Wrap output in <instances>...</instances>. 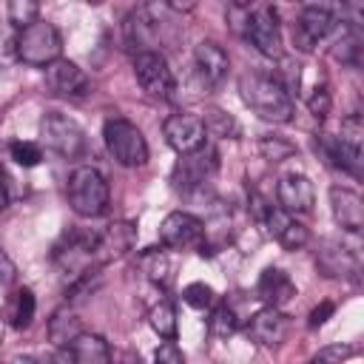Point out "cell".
<instances>
[{
	"instance_id": "e0dca14e",
	"label": "cell",
	"mask_w": 364,
	"mask_h": 364,
	"mask_svg": "<svg viewBox=\"0 0 364 364\" xmlns=\"http://www.w3.org/2000/svg\"><path fill=\"white\" fill-rule=\"evenodd\" d=\"M279 208L287 213H310L316 202V188L304 173H287L276 185Z\"/></svg>"
},
{
	"instance_id": "4316f807",
	"label": "cell",
	"mask_w": 364,
	"mask_h": 364,
	"mask_svg": "<svg viewBox=\"0 0 364 364\" xmlns=\"http://www.w3.org/2000/svg\"><path fill=\"white\" fill-rule=\"evenodd\" d=\"M34 313H37V299H34V293H31L28 287H20V290L14 293V301H11V313H9V318H11V327H17V330H26V327H31V321H34Z\"/></svg>"
},
{
	"instance_id": "d590c367",
	"label": "cell",
	"mask_w": 364,
	"mask_h": 364,
	"mask_svg": "<svg viewBox=\"0 0 364 364\" xmlns=\"http://www.w3.org/2000/svg\"><path fill=\"white\" fill-rule=\"evenodd\" d=\"M307 108H310V114H313L316 119H324V117L330 114V108H333V97H330V91H327L324 85L316 88L313 97L307 100Z\"/></svg>"
},
{
	"instance_id": "5bb4252c",
	"label": "cell",
	"mask_w": 364,
	"mask_h": 364,
	"mask_svg": "<svg viewBox=\"0 0 364 364\" xmlns=\"http://www.w3.org/2000/svg\"><path fill=\"white\" fill-rule=\"evenodd\" d=\"M316 267L327 279H358V273H361V262H358L355 250L341 242H333V239L321 242V250L316 253Z\"/></svg>"
},
{
	"instance_id": "f546056e",
	"label": "cell",
	"mask_w": 364,
	"mask_h": 364,
	"mask_svg": "<svg viewBox=\"0 0 364 364\" xmlns=\"http://www.w3.org/2000/svg\"><path fill=\"white\" fill-rule=\"evenodd\" d=\"M6 14L14 28H23V26L40 20V0H9Z\"/></svg>"
},
{
	"instance_id": "f35d334b",
	"label": "cell",
	"mask_w": 364,
	"mask_h": 364,
	"mask_svg": "<svg viewBox=\"0 0 364 364\" xmlns=\"http://www.w3.org/2000/svg\"><path fill=\"white\" fill-rule=\"evenodd\" d=\"M17 191H14V179L6 168H0V210H6L11 202H14Z\"/></svg>"
},
{
	"instance_id": "5b68a950",
	"label": "cell",
	"mask_w": 364,
	"mask_h": 364,
	"mask_svg": "<svg viewBox=\"0 0 364 364\" xmlns=\"http://www.w3.org/2000/svg\"><path fill=\"white\" fill-rule=\"evenodd\" d=\"M40 139L48 151L60 154L63 159H77L85 154V131L80 128L77 119L60 111H48L40 119Z\"/></svg>"
},
{
	"instance_id": "44dd1931",
	"label": "cell",
	"mask_w": 364,
	"mask_h": 364,
	"mask_svg": "<svg viewBox=\"0 0 364 364\" xmlns=\"http://www.w3.org/2000/svg\"><path fill=\"white\" fill-rule=\"evenodd\" d=\"M256 293L264 304H273V307H284L293 296H296V284L293 279L279 270V267H267L262 276H259V284H256Z\"/></svg>"
},
{
	"instance_id": "b9f144b4",
	"label": "cell",
	"mask_w": 364,
	"mask_h": 364,
	"mask_svg": "<svg viewBox=\"0 0 364 364\" xmlns=\"http://www.w3.org/2000/svg\"><path fill=\"white\" fill-rule=\"evenodd\" d=\"M301 3H304V9H327V11H333L338 0H301ZM333 14H336V11H333Z\"/></svg>"
},
{
	"instance_id": "9c48e42d",
	"label": "cell",
	"mask_w": 364,
	"mask_h": 364,
	"mask_svg": "<svg viewBox=\"0 0 364 364\" xmlns=\"http://www.w3.org/2000/svg\"><path fill=\"white\" fill-rule=\"evenodd\" d=\"M159 242L173 250H199L205 242V222L185 210H171L159 225Z\"/></svg>"
},
{
	"instance_id": "cb8c5ba5",
	"label": "cell",
	"mask_w": 364,
	"mask_h": 364,
	"mask_svg": "<svg viewBox=\"0 0 364 364\" xmlns=\"http://www.w3.org/2000/svg\"><path fill=\"white\" fill-rule=\"evenodd\" d=\"M361 48H364V37H361V28H353V26H347V28L341 31V37L333 43V57H336L341 65L358 68V65H361Z\"/></svg>"
},
{
	"instance_id": "2e32d148",
	"label": "cell",
	"mask_w": 364,
	"mask_h": 364,
	"mask_svg": "<svg viewBox=\"0 0 364 364\" xmlns=\"http://www.w3.org/2000/svg\"><path fill=\"white\" fill-rule=\"evenodd\" d=\"M338 142V168H344L353 176H361V142H364V119L361 114H350L341 119Z\"/></svg>"
},
{
	"instance_id": "7bdbcfd3",
	"label": "cell",
	"mask_w": 364,
	"mask_h": 364,
	"mask_svg": "<svg viewBox=\"0 0 364 364\" xmlns=\"http://www.w3.org/2000/svg\"><path fill=\"white\" fill-rule=\"evenodd\" d=\"M145 11L148 14H162V11H168V0H145Z\"/></svg>"
},
{
	"instance_id": "4fadbf2b",
	"label": "cell",
	"mask_w": 364,
	"mask_h": 364,
	"mask_svg": "<svg viewBox=\"0 0 364 364\" xmlns=\"http://www.w3.org/2000/svg\"><path fill=\"white\" fill-rule=\"evenodd\" d=\"M46 85L51 88V94L65 97V100H80V97H85L91 91L88 74L77 63H71L65 57H60V60L46 65Z\"/></svg>"
},
{
	"instance_id": "f1b7e54d",
	"label": "cell",
	"mask_w": 364,
	"mask_h": 364,
	"mask_svg": "<svg viewBox=\"0 0 364 364\" xmlns=\"http://www.w3.org/2000/svg\"><path fill=\"white\" fill-rule=\"evenodd\" d=\"M208 330H210L213 338H230L239 330V318L228 304H219L208 318Z\"/></svg>"
},
{
	"instance_id": "7c38bea8",
	"label": "cell",
	"mask_w": 364,
	"mask_h": 364,
	"mask_svg": "<svg viewBox=\"0 0 364 364\" xmlns=\"http://www.w3.org/2000/svg\"><path fill=\"white\" fill-rule=\"evenodd\" d=\"M245 333H247L250 341H256L262 347H279L287 338V333H290V316L282 313V307L264 304L262 310H256L247 318Z\"/></svg>"
},
{
	"instance_id": "ee69618b",
	"label": "cell",
	"mask_w": 364,
	"mask_h": 364,
	"mask_svg": "<svg viewBox=\"0 0 364 364\" xmlns=\"http://www.w3.org/2000/svg\"><path fill=\"white\" fill-rule=\"evenodd\" d=\"M250 3H253V0H230V6H233V9H247Z\"/></svg>"
},
{
	"instance_id": "83f0119b",
	"label": "cell",
	"mask_w": 364,
	"mask_h": 364,
	"mask_svg": "<svg viewBox=\"0 0 364 364\" xmlns=\"http://www.w3.org/2000/svg\"><path fill=\"white\" fill-rule=\"evenodd\" d=\"M148 324L159 338H176V310L171 301H159L148 313Z\"/></svg>"
},
{
	"instance_id": "6da1fadb",
	"label": "cell",
	"mask_w": 364,
	"mask_h": 364,
	"mask_svg": "<svg viewBox=\"0 0 364 364\" xmlns=\"http://www.w3.org/2000/svg\"><path fill=\"white\" fill-rule=\"evenodd\" d=\"M239 94H242V102L256 117H262L264 122L284 125L293 119V97L270 74H259V71L242 74L239 77Z\"/></svg>"
},
{
	"instance_id": "8992f818",
	"label": "cell",
	"mask_w": 364,
	"mask_h": 364,
	"mask_svg": "<svg viewBox=\"0 0 364 364\" xmlns=\"http://www.w3.org/2000/svg\"><path fill=\"white\" fill-rule=\"evenodd\" d=\"M245 40L267 60L284 57L282 26H279V14L273 6H256L253 11L245 14Z\"/></svg>"
},
{
	"instance_id": "8d00e7d4",
	"label": "cell",
	"mask_w": 364,
	"mask_h": 364,
	"mask_svg": "<svg viewBox=\"0 0 364 364\" xmlns=\"http://www.w3.org/2000/svg\"><path fill=\"white\" fill-rule=\"evenodd\" d=\"M154 358H156L159 364H182V361H185V353L179 350L176 338H165V341H162V344L156 347Z\"/></svg>"
},
{
	"instance_id": "d4e9b609",
	"label": "cell",
	"mask_w": 364,
	"mask_h": 364,
	"mask_svg": "<svg viewBox=\"0 0 364 364\" xmlns=\"http://www.w3.org/2000/svg\"><path fill=\"white\" fill-rule=\"evenodd\" d=\"M202 122H205V131H208V134L222 136V139H236V136L242 134V125H239L228 111L213 108V105H210V108H205Z\"/></svg>"
},
{
	"instance_id": "4dcf8cb0",
	"label": "cell",
	"mask_w": 364,
	"mask_h": 364,
	"mask_svg": "<svg viewBox=\"0 0 364 364\" xmlns=\"http://www.w3.org/2000/svg\"><path fill=\"white\" fill-rule=\"evenodd\" d=\"M9 156L20 168H34L43 159V148L37 142H28V139H14V142H9Z\"/></svg>"
},
{
	"instance_id": "e575fe53",
	"label": "cell",
	"mask_w": 364,
	"mask_h": 364,
	"mask_svg": "<svg viewBox=\"0 0 364 364\" xmlns=\"http://www.w3.org/2000/svg\"><path fill=\"white\" fill-rule=\"evenodd\" d=\"M336 9L347 20V26H353V28H361L364 26V0H338Z\"/></svg>"
},
{
	"instance_id": "ac0fdd59",
	"label": "cell",
	"mask_w": 364,
	"mask_h": 364,
	"mask_svg": "<svg viewBox=\"0 0 364 364\" xmlns=\"http://www.w3.org/2000/svg\"><path fill=\"white\" fill-rule=\"evenodd\" d=\"M193 63H196V71L208 88H219L228 77V68H230L228 51L213 40H202L193 48Z\"/></svg>"
},
{
	"instance_id": "836d02e7",
	"label": "cell",
	"mask_w": 364,
	"mask_h": 364,
	"mask_svg": "<svg viewBox=\"0 0 364 364\" xmlns=\"http://www.w3.org/2000/svg\"><path fill=\"white\" fill-rule=\"evenodd\" d=\"M17 63V28L11 23H0V65Z\"/></svg>"
},
{
	"instance_id": "7a4b0ae2",
	"label": "cell",
	"mask_w": 364,
	"mask_h": 364,
	"mask_svg": "<svg viewBox=\"0 0 364 364\" xmlns=\"http://www.w3.org/2000/svg\"><path fill=\"white\" fill-rule=\"evenodd\" d=\"M63 54V37L54 23L34 20L23 28H17V60L31 68H46L48 63L60 60Z\"/></svg>"
},
{
	"instance_id": "d6986e66",
	"label": "cell",
	"mask_w": 364,
	"mask_h": 364,
	"mask_svg": "<svg viewBox=\"0 0 364 364\" xmlns=\"http://www.w3.org/2000/svg\"><path fill=\"white\" fill-rule=\"evenodd\" d=\"M330 205H333V219L338 228L347 233H358L364 228V199L350 191V188H330Z\"/></svg>"
},
{
	"instance_id": "52a82bcc",
	"label": "cell",
	"mask_w": 364,
	"mask_h": 364,
	"mask_svg": "<svg viewBox=\"0 0 364 364\" xmlns=\"http://www.w3.org/2000/svg\"><path fill=\"white\" fill-rule=\"evenodd\" d=\"M216 168H219V159H216V151L210 148H196V151H188V154H179V162L173 165V188L182 191V193H193V191H202L205 185H210V179L216 176Z\"/></svg>"
},
{
	"instance_id": "277c9868",
	"label": "cell",
	"mask_w": 364,
	"mask_h": 364,
	"mask_svg": "<svg viewBox=\"0 0 364 364\" xmlns=\"http://www.w3.org/2000/svg\"><path fill=\"white\" fill-rule=\"evenodd\" d=\"M102 139H105V148H108V154L114 156L117 165L142 168L148 162V142L131 119H122V117L108 119L105 128H102Z\"/></svg>"
},
{
	"instance_id": "30bf717a",
	"label": "cell",
	"mask_w": 364,
	"mask_h": 364,
	"mask_svg": "<svg viewBox=\"0 0 364 364\" xmlns=\"http://www.w3.org/2000/svg\"><path fill=\"white\" fill-rule=\"evenodd\" d=\"M162 134H165V142H168L176 154H188V151L202 148V145H205V136H208L202 117L188 114V111L171 114V117L162 122Z\"/></svg>"
},
{
	"instance_id": "3957f363",
	"label": "cell",
	"mask_w": 364,
	"mask_h": 364,
	"mask_svg": "<svg viewBox=\"0 0 364 364\" xmlns=\"http://www.w3.org/2000/svg\"><path fill=\"white\" fill-rule=\"evenodd\" d=\"M65 191H68V205L77 216L94 219V216H102L108 210V182L91 165L74 168Z\"/></svg>"
},
{
	"instance_id": "ba28073f",
	"label": "cell",
	"mask_w": 364,
	"mask_h": 364,
	"mask_svg": "<svg viewBox=\"0 0 364 364\" xmlns=\"http://www.w3.org/2000/svg\"><path fill=\"white\" fill-rule=\"evenodd\" d=\"M134 74H136V82L142 85V91H148L151 97H162L165 100L176 88L168 60L154 48L134 54Z\"/></svg>"
},
{
	"instance_id": "603a6c76",
	"label": "cell",
	"mask_w": 364,
	"mask_h": 364,
	"mask_svg": "<svg viewBox=\"0 0 364 364\" xmlns=\"http://www.w3.org/2000/svg\"><path fill=\"white\" fill-rule=\"evenodd\" d=\"M80 333H82V327H80V318H77V313L71 307H60V310L51 313V318H48V338H51L54 347L71 344Z\"/></svg>"
},
{
	"instance_id": "9a60e30c",
	"label": "cell",
	"mask_w": 364,
	"mask_h": 364,
	"mask_svg": "<svg viewBox=\"0 0 364 364\" xmlns=\"http://www.w3.org/2000/svg\"><path fill=\"white\" fill-rule=\"evenodd\" d=\"M336 28V14L327 9H304L299 20L293 23V43L299 51H313L316 43H321Z\"/></svg>"
},
{
	"instance_id": "74e56055",
	"label": "cell",
	"mask_w": 364,
	"mask_h": 364,
	"mask_svg": "<svg viewBox=\"0 0 364 364\" xmlns=\"http://www.w3.org/2000/svg\"><path fill=\"white\" fill-rule=\"evenodd\" d=\"M355 350L353 347H344V344H333V347H324L316 353V361H344V358H353Z\"/></svg>"
},
{
	"instance_id": "ab89813d",
	"label": "cell",
	"mask_w": 364,
	"mask_h": 364,
	"mask_svg": "<svg viewBox=\"0 0 364 364\" xmlns=\"http://www.w3.org/2000/svg\"><path fill=\"white\" fill-rule=\"evenodd\" d=\"M14 279H17V267H14L11 256H9V253L0 247V287L14 284Z\"/></svg>"
},
{
	"instance_id": "ffe728a7",
	"label": "cell",
	"mask_w": 364,
	"mask_h": 364,
	"mask_svg": "<svg viewBox=\"0 0 364 364\" xmlns=\"http://www.w3.org/2000/svg\"><path fill=\"white\" fill-rule=\"evenodd\" d=\"M57 358L77 361V364H105V361H111V347L97 333H80L71 344L60 347Z\"/></svg>"
},
{
	"instance_id": "d6a6232c",
	"label": "cell",
	"mask_w": 364,
	"mask_h": 364,
	"mask_svg": "<svg viewBox=\"0 0 364 364\" xmlns=\"http://www.w3.org/2000/svg\"><path fill=\"white\" fill-rule=\"evenodd\" d=\"M213 296H216L213 287L205 284V282H191V284L182 290L185 304L193 307V310H205V307H210V304H213Z\"/></svg>"
},
{
	"instance_id": "7402d4cb",
	"label": "cell",
	"mask_w": 364,
	"mask_h": 364,
	"mask_svg": "<svg viewBox=\"0 0 364 364\" xmlns=\"http://www.w3.org/2000/svg\"><path fill=\"white\" fill-rule=\"evenodd\" d=\"M139 270L145 273L148 282H154L156 287H168L173 279V264L168 259V253L162 247H148L139 253Z\"/></svg>"
},
{
	"instance_id": "8fae6325",
	"label": "cell",
	"mask_w": 364,
	"mask_h": 364,
	"mask_svg": "<svg viewBox=\"0 0 364 364\" xmlns=\"http://www.w3.org/2000/svg\"><path fill=\"white\" fill-rule=\"evenodd\" d=\"M136 225L134 222H111L97 233L94 242V264H108L114 259H122L136 245Z\"/></svg>"
},
{
	"instance_id": "bcb514c9",
	"label": "cell",
	"mask_w": 364,
	"mask_h": 364,
	"mask_svg": "<svg viewBox=\"0 0 364 364\" xmlns=\"http://www.w3.org/2000/svg\"><path fill=\"white\" fill-rule=\"evenodd\" d=\"M85 3H91V6H100V3H105V0H85Z\"/></svg>"
},
{
	"instance_id": "484cf974",
	"label": "cell",
	"mask_w": 364,
	"mask_h": 364,
	"mask_svg": "<svg viewBox=\"0 0 364 364\" xmlns=\"http://www.w3.org/2000/svg\"><path fill=\"white\" fill-rule=\"evenodd\" d=\"M100 284H102V273L94 267V270H82V273H77L74 279H71V284H68V290H65V299H68V304H77V301H85L88 296H94L97 290H100Z\"/></svg>"
},
{
	"instance_id": "f6af8a7d",
	"label": "cell",
	"mask_w": 364,
	"mask_h": 364,
	"mask_svg": "<svg viewBox=\"0 0 364 364\" xmlns=\"http://www.w3.org/2000/svg\"><path fill=\"white\" fill-rule=\"evenodd\" d=\"M3 330H6V324H3V313H0V341H3Z\"/></svg>"
},
{
	"instance_id": "1f68e13d",
	"label": "cell",
	"mask_w": 364,
	"mask_h": 364,
	"mask_svg": "<svg viewBox=\"0 0 364 364\" xmlns=\"http://www.w3.org/2000/svg\"><path fill=\"white\" fill-rule=\"evenodd\" d=\"M259 151H262L264 159L282 162V159H290L296 154V145L287 142V139H282V136H264V139H259Z\"/></svg>"
},
{
	"instance_id": "60d3db41",
	"label": "cell",
	"mask_w": 364,
	"mask_h": 364,
	"mask_svg": "<svg viewBox=\"0 0 364 364\" xmlns=\"http://www.w3.org/2000/svg\"><path fill=\"white\" fill-rule=\"evenodd\" d=\"M333 313H336V304H333V301H321V304H316V307L310 310L307 324H310V327H321Z\"/></svg>"
}]
</instances>
